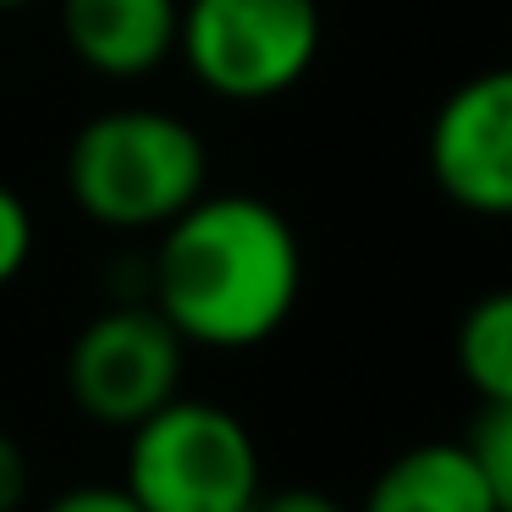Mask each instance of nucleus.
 <instances>
[{"label": "nucleus", "instance_id": "nucleus-1", "mask_svg": "<svg viewBox=\"0 0 512 512\" xmlns=\"http://www.w3.org/2000/svg\"><path fill=\"white\" fill-rule=\"evenodd\" d=\"M138 298L204 353H248L287 331L303 298V243L259 193H204L149 237Z\"/></svg>", "mask_w": 512, "mask_h": 512}, {"label": "nucleus", "instance_id": "nucleus-2", "mask_svg": "<svg viewBox=\"0 0 512 512\" xmlns=\"http://www.w3.org/2000/svg\"><path fill=\"white\" fill-rule=\"evenodd\" d=\"M72 210L111 237H155L210 193V149L166 105H105L61 155Z\"/></svg>", "mask_w": 512, "mask_h": 512}, {"label": "nucleus", "instance_id": "nucleus-3", "mask_svg": "<svg viewBox=\"0 0 512 512\" xmlns=\"http://www.w3.org/2000/svg\"><path fill=\"white\" fill-rule=\"evenodd\" d=\"M122 485L144 512H254L265 457L232 408L177 391L127 430Z\"/></svg>", "mask_w": 512, "mask_h": 512}, {"label": "nucleus", "instance_id": "nucleus-4", "mask_svg": "<svg viewBox=\"0 0 512 512\" xmlns=\"http://www.w3.org/2000/svg\"><path fill=\"white\" fill-rule=\"evenodd\" d=\"M320 50V0H182L177 61L221 105L287 100Z\"/></svg>", "mask_w": 512, "mask_h": 512}, {"label": "nucleus", "instance_id": "nucleus-5", "mask_svg": "<svg viewBox=\"0 0 512 512\" xmlns=\"http://www.w3.org/2000/svg\"><path fill=\"white\" fill-rule=\"evenodd\" d=\"M188 353L193 347L160 320V309H149L144 298H127L105 303L100 314L78 325L61 380L83 419L127 435L138 419H149L182 391Z\"/></svg>", "mask_w": 512, "mask_h": 512}, {"label": "nucleus", "instance_id": "nucleus-6", "mask_svg": "<svg viewBox=\"0 0 512 512\" xmlns=\"http://www.w3.org/2000/svg\"><path fill=\"white\" fill-rule=\"evenodd\" d=\"M424 171L452 210L512 221V61L441 94L424 127Z\"/></svg>", "mask_w": 512, "mask_h": 512}, {"label": "nucleus", "instance_id": "nucleus-7", "mask_svg": "<svg viewBox=\"0 0 512 512\" xmlns=\"http://www.w3.org/2000/svg\"><path fill=\"white\" fill-rule=\"evenodd\" d=\"M182 0H56L67 56L105 83L155 78L177 56Z\"/></svg>", "mask_w": 512, "mask_h": 512}, {"label": "nucleus", "instance_id": "nucleus-8", "mask_svg": "<svg viewBox=\"0 0 512 512\" xmlns=\"http://www.w3.org/2000/svg\"><path fill=\"white\" fill-rule=\"evenodd\" d=\"M353 512H496L468 441H419L397 452Z\"/></svg>", "mask_w": 512, "mask_h": 512}, {"label": "nucleus", "instance_id": "nucleus-9", "mask_svg": "<svg viewBox=\"0 0 512 512\" xmlns=\"http://www.w3.org/2000/svg\"><path fill=\"white\" fill-rule=\"evenodd\" d=\"M452 358L479 408H512V287H490L463 309Z\"/></svg>", "mask_w": 512, "mask_h": 512}, {"label": "nucleus", "instance_id": "nucleus-10", "mask_svg": "<svg viewBox=\"0 0 512 512\" xmlns=\"http://www.w3.org/2000/svg\"><path fill=\"white\" fill-rule=\"evenodd\" d=\"M463 441L474 452L479 474H485L496 512H512V408H479L474 430Z\"/></svg>", "mask_w": 512, "mask_h": 512}, {"label": "nucleus", "instance_id": "nucleus-11", "mask_svg": "<svg viewBox=\"0 0 512 512\" xmlns=\"http://www.w3.org/2000/svg\"><path fill=\"white\" fill-rule=\"evenodd\" d=\"M34 243H39V221H34V210H28V199L12 182H0V292L28 270Z\"/></svg>", "mask_w": 512, "mask_h": 512}, {"label": "nucleus", "instance_id": "nucleus-12", "mask_svg": "<svg viewBox=\"0 0 512 512\" xmlns=\"http://www.w3.org/2000/svg\"><path fill=\"white\" fill-rule=\"evenodd\" d=\"M28 490H34V463H28L23 441L0 424V512H23Z\"/></svg>", "mask_w": 512, "mask_h": 512}, {"label": "nucleus", "instance_id": "nucleus-13", "mask_svg": "<svg viewBox=\"0 0 512 512\" xmlns=\"http://www.w3.org/2000/svg\"><path fill=\"white\" fill-rule=\"evenodd\" d=\"M45 512H144V507L127 496L122 479H116V485H100V479H89V485H67L61 496H50Z\"/></svg>", "mask_w": 512, "mask_h": 512}, {"label": "nucleus", "instance_id": "nucleus-14", "mask_svg": "<svg viewBox=\"0 0 512 512\" xmlns=\"http://www.w3.org/2000/svg\"><path fill=\"white\" fill-rule=\"evenodd\" d=\"M254 512H353V507H342L336 496H325V490H314V485H287V490L259 496Z\"/></svg>", "mask_w": 512, "mask_h": 512}, {"label": "nucleus", "instance_id": "nucleus-15", "mask_svg": "<svg viewBox=\"0 0 512 512\" xmlns=\"http://www.w3.org/2000/svg\"><path fill=\"white\" fill-rule=\"evenodd\" d=\"M28 6H45V0H0V17H6V12H28Z\"/></svg>", "mask_w": 512, "mask_h": 512}]
</instances>
